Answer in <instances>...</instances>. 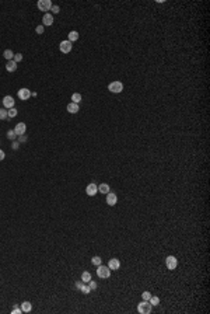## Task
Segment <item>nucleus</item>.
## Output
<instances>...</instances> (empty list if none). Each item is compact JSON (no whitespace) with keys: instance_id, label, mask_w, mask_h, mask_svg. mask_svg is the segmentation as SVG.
<instances>
[{"instance_id":"f3484780","label":"nucleus","mask_w":210,"mask_h":314,"mask_svg":"<svg viewBox=\"0 0 210 314\" xmlns=\"http://www.w3.org/2000/svg\"><path fill=\"white\" fill-rule=\"evenodd\" d=\"M21 310H23L24 313H30L32 310V304L30 303V301H23L21 303Z\"/></svg>"},{"instance_id":"bb28decb","label":"nucleus","mask_w":210,"mask_h":314,"mask_svg":"<svg viewBox=\"0 0 210 314\" xmlns=\"http://www.w3.org/2000/svg\"><path fill=\"white\" fill-rule=\"evenodd\" d=\"M14 62L16 63H18V62H21L23 60V53H14Z\"/></svg>"},{"instance_id":"473e14b6","label":"nucleus","mask_w":210,"mask_h":314,"mask_svg":"<svg viewBox=\"0 0 210 314\" xmlns=\"http://www.w3.org/2000/svg\"><path fill=\"white\" fill-rule=\"evenodd\" d=\"M84 285H86V283H84L83 281H77V282H76V287H77L78 290H81V287L84 286Z\"/></svg>"},{"instance_id":"dca6fc26","label":"nucleus","mask_w":210,"mask_h":314,"mask_svg":"<svg viewBox=\"0 0 210 314\" xmlns=\"http://www.w3.org/2000/svg\"><path fill=\"white\" fill-rule=\"evenodd\" d=\"M111 191V188H109V185L108 184H101V185H98V192H101V194H108Z\"/></svg>"},{"instance_id":"6e6552de","label":"nucleus","mask_w":210,"mask_h":314,"mask_svg":"<svg viewBox=\"0 0 210 314\" xmlns=\"http://www.w3.org/2000/svg\"><path fill=\"white\" fill-rule=\"evenodd\" d=\"M97 192H98V185L95 184H88L86 188V194L88 195V196H94V195H97Z\"/></svg>"},{"instance_id":"e433bc0d","label":"nucleus","mask_w":210,"mask_h":314,"mask_svg":"<svg viewBox=\"0 0 210 314\" xmlns=\"http://www.w3.org/2000/svg\"><path fill=\"white\" fill-rule=\"evenodd\" d=\"M18 147H20V143H18V142H14V143H13V149H14V150H18Z\"/></svg>"},{"instance_id":"7c9ffc66","label":"nucleus","mask_w":210,"mask_h":314,"mask_svg":"<svg viewBox=\"0 0 210 314\" xmlns=\"http://www.w3.org/2000/svg\"><path fill=\"white\" fill-rule=\"evenodd\" d=\"M21 313H23L21 307H14V309L11 310V314H21Z\"/></svg>"},{"instance_id":"aec40b11","label":"nucleus","mask_w":210,"mask_h":314,"mask_svg":"<svg viewBox=\"0 0 210 314\" xmlns=\"http://www.w3.org/2000/svg\"><path fill=\"white\" fill-rule=\"evenodd\" d=\"M3 56H4L7 60H13L14 59V52L11 51V49H6V51L3 52Z\"/></svg>"},{"instance_id":"72a5a7b5","label":"nucleus","mask_w":210,"mask_h":314,"mask_svg":"<svg viewBox=\"0 0 210 314\" xmlns=\"http://www.w3.org/2000/svg\"><path fill=\"white\" fill-rule=\"evenodd\" d=\"M35 31H37V34H44V25H38Z\"/></svg>"},{"instance_id":"6ab92c4d","label":"nucleus","mask_w":210,"mask_h":314,"mask_svg":"<svg viewBox=\"0 0 210 314\" xmlns=\"http://www.w3.org/2000/svg\"><path fill=\"white\" fill-rule=\"evenodd\" d=\"M81 281L84 282V283H88V282L91 281V273L88 272V271H84V272L81 273Z\"/></svg>"},{"instance_id":"412c9836","label":"nucleus","mask_w":210,"mask_h":314,"mask_svg":"<svg viewBox=\"0 0 210 314\" xmlns=\"http://www.w3.org/2000/svg\"><path fill=\"white\" fill-rule=\"evenodd\" d=\"M149 301H150L151 306H158V304H160V297H157V296H153V295H151V297L149 299Z\"/></svg>"},{"instance_id":"cd10ccee","label":"nucleus","mask_w":210,"mask_h":314,"mask_svg":"<svg viewBox=\"0 0 210 314\" xmlns=\"http://www.w3.org/2000/svg\"><path fill=\"white\" fill-rule=\"evenodd\" d=\"M150 297H151V293H150V292H143V293H142V299H143V300H147V301H149V299H150Z\"/></svg>"},{"instance_id":"9b49d317","label":"nucleus","mask_w":210,"mask_h":314,"mask_svg":"<svg viewBox=\"0 0 210 314\" xmlns=\"http://www.w3.org/2000/svg\"><path fill=\"white\" fill-rule=\"evenodd\" d=\"M116 202H118V196H116V194H114V192H108V194H106V203H108L109 206H115Z\"/></svg>"},{"instance_id":"0eeeda50","label":"nucleus","mask_w":210,"mask_h":314,"mask_svg":"<svg viewBox=\"0 0 210 314\" xmlns=\"http://www.w3.org/2000/svg\"><path fill=\"white\" fill-rule=\"evenodd\" d=\"M32 93L28 90V88H20L18 93H17V96H18L20 100H23V101H25V100H28V98L31 97Z\"/></svg>"},{"instance_id":"5701e85b","label":"nucleus","mask_w":210,"mask_h":314,"mask_svg":"<svg viewBox=\"0 0 210 314\" xmlns=\"http://www.w3.org/2000/svg\"><path fill=\"white\" fill-rule=\"evenodd\" d=\"M80 101H81V94H78V93H74L73 96H72V102H76V104H78Z\"/></svg>"},{"instance_id":"ddd939ff","label":"nucleus","mask_w":210,"mask_h":314,"mask_svg":"<svg viewBox=\"0 0 210 314\" xmlns=\"http://www.w3.org/2000/svg\"><path fill=\"white\" fill-rule=\"evenodd\" d=\"M3 107L7 108V110L14 108V98L11 97V96H6V97L3 98Z\"/></svg>"},{"instance_id":"9d476101","label":"nucleus","mask_w":210,"mask_h":314,"mask_svg":"<svg viewBox=\"0 0 210 314\" xmlns=\"http://www.w3.org/2000/svg\"><path fill=\"white\" fill-rule=\"evenodd\" d=\"M25 130H27V125L24 124V122L17 124L16 125V128H14V132H16L17 136H20V135H25Z\"/></svg>"},{"instance_id":"c756f323","label":"nucleus","mask_w":210,"mask_h":314,"mask_svg":"<svg viewBox=\"0 0 210 314\" xmlns=\"http://www.w3.org/2000/svg\"><path fill=\"white\" fill-rule=\"evenodd\" d=\"M50 11H52L53 14H58L60 11V7L59 6H52V7H50Z\"/></svg>"},{"instance_id":"b1692460","label":"nucleus","mask_w":210,"mask_h":314,"mask_svg":"<svg viewBox=\"0 0 210 314\" xmlns=\"http://www.w3.org/2000/svg\"><path fill=\"white\" fill-rule=\"evenodd\" d=\"M17 114H18V111H17L16 108H10V110H7V115H9V118H14V116H17Z\"/></svg>"},{"instance_id":"4be33fe9","label":"nucleus","mask_w":210,"mask_h":314,"mask_svg":"<svg viewBox=\"0 0 210 314\" xmlns=\"http://www.w3.org/2000/svg\"><path fill=\"white\" fill-rule=\"evenodd\" d=\"M91 262H92V265L98 267V265H101V264H102V258H101V257H98V255H95V257H92Z\"/></svg>"},{"instance_id":"2f4dec72","label":"nucleus","mask_w":210,"mask_h":314,"mask_svg":"<svg viewBox=\"0 0 210 314\" xmlns=\"http://www.w3.org/2000/svg\"><path fill=\"white\" fill-rule=\"evenodd\" d=\"M88 286H90L91 290H95V289H97V283L94 281H90V282H88Z\"/></svg>"},{"instance_id":"f257e3e1","label":"nucleus","mask_w":210,"mask_h":314,"mask_svg":"<svg viewBox=\"0 0 210 314\" xmlns=\"http://www.w3.org/2000/svg\"><path fill=\"white\" fill-rule=\"evenodd\" d=\"M108 90H109L111 93H114V94H119V93L123 91V83L122 81H112V83L108 84Z\"/></svg>"},{"instance_id":"393cba45","label":"nucleus","mask_w":210,"mask_h":314,"mask_svg":"<svg viewBox=\"0 0 210 314\" xmlns=\"http://www.w3.org/2000/svg\"><path fill=\"white\" fill-rule=\"evenodd\" d=\"M6 118H9V115H7V110H6V108H0V121L6 119Z\"/></svg>"},{"instance_id":"423d86ee","label":"nucleus","mask_w":210,"mask_h":314,"mask_svg":"<svg viewBox=\"0 0 210 314\" xmlns=\"http://www.w3.org/2000/svg\"><path fill=\"white\" fill-rule=\"evenodd\" d=\"M72 48H73V44L70 41H62L60 42V45H59V49H60V52L62 53H69V52L72 51Z\"/></svg>"},{"instance_id":"f8f14e48","label":"nucleus","mask_w":210,"mask_h":314,"mask_svg":"<svg viewBox=\"0 0 210 314\" xmlns=\"http://www.w3.org/2000/svg\"><path fill=\"white\" fill-rule=\"evenodd\" d=\"M108 268L112 269V271H118L121 268V261L118 258H111L109 262H108Z\"/></svg>"},{"instance_id":"f03ea898","label":"nucleus","mask_w":210,"mask_h":314,"mask_svg":"<svg viewBox=\"0 0 210 314\" xmlns=\"http://www.w3.org/2000/svg\"><path fill=\"white\" fill-rule=\"evenodd\" d=\"M151 309H153V306L150 304V301H147V300H143L142 303H139V304H137V311H139L140 314L151 313Z\"/></svg>"},{"instance_id":"39448f33","label":"nucleus","mask_w":210,"mask_h":314,"mask_svg":"<svg viewBox=\"0 0 210 314\" xmlns=\"http://www.w3.org/2000/svg\"><path fill=\"white\" fill-rule=\"evenodd\" d=\"M38 9L41 10V11H49L50 10V7H52V1L50 0H39L38 1Z\"/></svg>"},{"instance_id":"a211bd4d","label":"nucleus","mask_w":210,"mask_h":314,"mask_svg":"<svg viewBox=\"0 0 210 314\" xmlns=\"http://www.w3.org/2000/svg\"><path fill=\"white\" fill-rule=\"evenodd\" d=\"M77 39H78V33H77V31H70V33H69V39H67V41H70L72 44H73V42L77 41Z\"/></svg>"},{"instance_id":"2eb2a0df","label":"nucleus","mask_w":210,"mask_h":314,"mask_svg":"<svg viewBox=\"0 0 210 314\" xmlns=\"http://www.w3.org/2000/svg\"><path fill=\"white\" fill-rule=\"evenodd\" d=\"M6 69H7V72H16V70H17V63H16L14 60H7Z\"/></svg>"},{"instance_id":"c9c22d12","label":"nucleus","mask_w":210,"mask_h":314,"mask_svg":"<svg viewBox=\"0 0 210 314\" xmlns=\"http://www.w3.org/2000/svg\"><path fill=\"white\" fill-rule=\"evenodd\" d=\"M4 157H6L4 152H3V150H1V149H0V161H1V160H4Z\"/></svg>"},{"instance_id":"20e7f679","label":"nucleus","mask_w":210,"mask_h":314,"mask_svg":"<svg viewBox=\"0 0 210 314\" xmlns=\"http://www.w3.org/2000/svg\"><path fill=\"white\" fill-rule=\"evenodd\" d=\"M165 265H167V268L169 271H174V269H177V267H178V259L175 258L174 255H168L165 258Z\"/></svg>"},{"instance_id":"7ed1b4c3","label":"nucleus","mask_w":210,"mask_h":314,"mask_svg":"<svg viewBox=\"0 0 210 314\" xmlns=\"http://www.w3.org/2000/svg\"><path fill=\"white\" fill-rule=\"evenodd\" d=\"M97 275H98V278H102V279H106V278L111 276V269L108 268V267H105V265H98L97 267Z\"/></svg>"},{"instance_id":"c85d7f7f","label":"nucleus","mask_w":210,"mask_h":314,"mask_svg":"<svg viewBox=\"0 0 210 314\" xmlns=\"http://www.w3.org/2000/svg\"><path fill=\"white\" fill-rule=\"evenodd\" d=\"M81 292L84 293V295H88V293L91 292V289H90V286H88V285H84V286L81 287Z\"/></svg>"},{"instance_id":"f704fd0d","label":"nucleus","mask_w":210,"mask_h":314,"mask_svg":"<svg viewBox=\"0 0 210 314\" xmlns=\"http://www.w3.org/2000/svg\"><path fill=\"white\" fill-rule=\"evenodd\" d=\"M18 142H20V143H23V142H27V136H24V135H20V136H18Z\"/></svg>"},{"instance_id":"4468645a","label":"nucleus","mask_w":210,"mask_h":314,"mask_svg":"<svg viewBox=\"0 0 210 314\" xmlns=\"http://www.w3.org/2000/svg\"><path fill=\"white\" fill-rule=\"evenodd\" d=\"M78 110H80V107L76 102H69L67 104V112H70V114H77Z\"/></svg>"},{"instance_id":"a878e982","label":"nucleus","mask_w":210,"mask_h":314,"mask_svg":"<svg viewBox=\"0 0 210 314\" xmlns=\"http://www.w3.org/2000/svg\"><path fill=\"white\" fill-rule=\"evenodd\" d=\"M16 138H17V135H16L14 129L13 130H7V139H9V140H14Z\"/></svg>"},{"instance_id":"1a4fd4ad","label":"nucleus","mask_w":210,"mask_h":314,"mask_svg":"<svg viewBox=\"0 0 210 314\" xmlns=\"http://www.w3.org/2000/svg\"><path fill=\"white\" fill-rule=\"evenodd\" d=\"M53 24V16L49 13H45L44 14V17H42V25L44 27H49V25H52Z\"/></svg>"}]
</instances>
